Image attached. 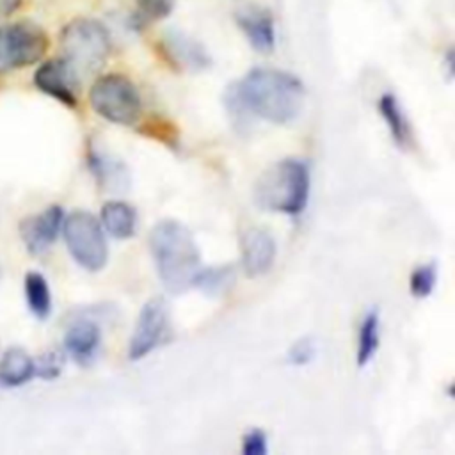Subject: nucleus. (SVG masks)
<instances>
[{"label":"nucleus","mask_w":455,"mask_h":455,"mask_svg":"<svg viewBox=\"0 0 455 455\" xmlns=\"http://www.w3.org/2000/svg\"><path fill=\"white\" fill-rule=\"evenodd\" d=\"M304 98V85L295 75L272 68H254L226 91V105L235 117L254 116L274 124L297 119Z\"/></svg>","instance_id":"nucleus-1"},{"label":"nucleus","mask_w":455,"mask_h":455,"mask_svg":"<svg viewBox=\"0 0 455 455\" xmlns=\"http://www.w3.org/2000/svg\"><path fill=\"white\" fill-rule=\"evenodd\" d=\"M148 242L165 290L171 293L188 290L201 268L199 247L188 228L174 219H164L151 228Z\"/></svg>","instance_id":"nucleus-2"},{"label":"nucleus","mask_w":455,"mask_h":455,"mask_svg":"<svg viewBox=\"0 0 455 455\" xmlns=\"http://www.w3.org/2000/svg\"><path fill=\"white\" fill-rule=\"evenodd\" d=\"M311 174L304 160L284 158L261 172L254 183V203L267 212L300 215L307 206Z\"/></svg>","instance_id":"nucleus-3"},{"label":"nucleus","mask_w":455,"mask_h":455,"mask_svg":"<svg viewBox=\"0 0 455 455\" xmlns=\"http://www.w3.org/2000/svg\"><path fill=\"white\" fill-rule=\"evenodd\" d=\"M60 50L62 59H66L78 75L94 73L107 62L112 41L108 30L100 21L76 18L62 28Z\"/></svg>","instance_id":"nucleus-4"},{"label":"nucleus","mask_w":455,"mask_h":455,"mask_svg":"<svg viewBox=\"0 0 455 455\" xmlns=\"http://www.w3.org/2000/svg\"><path fill=\"white\" fill-rule=\"evenodd\" d=\"M89 103L100 117L123 126L135 124L142 114V100L135 84L119 73L100 76L89 91Z\"/></svg>","instance_id":"nucleus-5"},{"label":"nucleus","mask_w":455,"mask_h":455,"mask_svg":"<svg viewBox=\"0 0 455 455\" xmlns=\"http://www.w3.org/2000/svg\"><path fill=\"white\" fill-rule=\"evenodd\" d=\"M62 235L71 258L85 270L98 272L107 265L108 245L101 222L87 210L64 215Z\"/></svg>","instance_id":"nucleus-6"},{"label":"nucleus","mask_w":455,"mask_h":455,"mask_svg":"<svg viewBox=\"0 0 455 455\" xmlns=\"http://www.w3.org/2000/svg\"><path fill=\"white\" fill-rule=\"evenodd\" d=\"M48 50L46 32L30 21L0 27V75L39 62Z\"/></svg>","instance_id":"nucleus-7"},{"label":"nucleus","mask_w":455,"mask_h":455,"mask_svg":"<svg viewBox=\"0 0 455 455\" xmlns=\"http://www.w3.org/2000/svg\"><path fill=\"white\" fill-rule=\"evenodd\" d=\"M169 331V307L162 297L149 299L135 322L133 334L128 345V359L140 361L151 354L167 336Z\"/></svg>","instance_id":"nucleus-8"},{"label":"nucleus","mask_w":455,"mask_h":455,"mask_svg":"<svg viewBox=\"0 0 455 455\" xmlns=\"http://www.w3.org/2000/svg\"><path fill=\"white\" fill-rule=\"evenodd\" d=\"M34 85L62 105L75 107L78 100L80 75L66 59H50L36 69Z\"/></svg>","instance_id":"nucleus-9"},{"label":"nucleus","mask_w":455,"mask_h":455,"mask_svg":"<svg viewBox=\"0 0 455 455\" xmlns=\"http://www.w3.org/2000/svg\"><path fill=\"white\" fill-rule=\"evenodd\" d=\"M64 210L57 204L46 210L28 215L20 222V236L30 254L44 252L59 236L62 229Z\"/></svg>","instance_id":"nucleus-10"},{"label":"nucleus","mask_w":455,"mask_h":455,"mask_svg":"<svg viewBox=\"0 0 455 455\" xmlns=\"http://www.w3.org/2000/svg\"><path fill=\"white\" fill-rule=\"evenodd\" d=\"M242 270L247 277L265 275L275 259V240L263 228H249L240 240Z\"/></svg>","instance_id":"nucleus-11"},{"label":"nucleus","mask_w":455,"mask_h":455,"mask_svg":"<svg viewBox=\"0 0 455 455\" xmlns=\"http://www.w3.org/2000/svg\"><path fill=\"white\" fill-rule=\"evenodd\" d=\"M101 329L100 325L85 316L75 318L64 334V350L80 366H89L100 350Z\"/></svg>","instance_id":"nucleus-12"},{"label":"nucleus","mask_w":455,"mask_h":455,"mask_svg":"<svg viewBox=\"0 0 455 455\" xmlns=\"http://www.w3.org/2000/svg\"><path fill=\"white\" fill-rule=\"evenodd\" d=\"M238 27L258 52H270L275 43L272 14L261 7H245L236 14Z\"/></svg>","instance_id":"nucleus-13"},{"label":"nucleus","mask_w":455,"mask_h":455,"mask_svg":"<svg viewBox=\"0 0 455 455\" xmlns=\"http://www.w3.org/2000/svg\"><path fill=\"white\" fill-rule=\"evenodd\" d=\"M36 375L32 355L20 347L7 348L0 357V387H20Z\"/></svg>","instance_id":"nucleus-14"},{"label":"nucleus","mask_w":455,"mask_h":455,"mask_svg":"<svg viewBox=\"0 0 455 455\" xmlns=\"http://www.w3.org/2000/svg\"><path fill=\"white\" fill-rule=\"evenodd\" d=\"M100 222L110 236L126 240L137 231V212L124 201H108L101 206Z\"/></svg>","instance_id":"nucleus-15"},{"label":"nucleus","mask_w":455,"mask_h":455,"mask_svg":"<svg viewBox=\"0 0 455 455\" xmlns=\"http://www.w3.org/2000/svg\"><path fill=\"white\" fill-rule=\"evenodd\" d=\"M379 112L382 116V119L386 121L389 133L395 140V144L402 149L411 148V140H412V133H411V124L396 100L395 94L386 92L379 98Z\"/></svg>","instance_id":"nucleus-16"},{"label":"nucleus","mask_w":455,"mask_h":455,"mask_svg":"<svg viewBox=\"0 0 455 455\" xmlns=\"http://www.w3.org/2000/svg\"><path fill=\"white\" fill-rule=\"evenodd\" d=\"M89 167L96 176L98 183L107 190L123 192L128 188V169L119 160L103 156L96 151H89Z\"/></svg>","instance_id":"nucleus-17"},{"label":"nucleus","mask_w":455,"mask_h":455,"mask_svg":"<svg viewBox=\"0 0 455 455\" xmlns=\"http://www.w3.org/2000/svg\"><path fill=\"white\" fill-rule=\"evenodd\" d=\"M167 52L174 62L188 69H203L210 64L206 52L201 48L199 43L190 41L187 36L172 32L164 41Z\"/></svg>","instance_id":"nucleus-18"},{"label":"nucleus","mask_w":455,"mask_h":455,"mask_svg":"<svg viewBox=\"0 0 455 455\" xmlns=\"http://www.w3.org/2000/svg\"><path fill=\"white\" fill-rule=\"evenodd\" d=\"M25 299L32 315L39 320H46L52 315V291L43 274L32 270L25 274Z\"/></svg>","instance_id":"nucleus-19"},{"label":"nucleus","mask_w":455,"mask_h":455,"mask_svg":"<svg viewBox=\"0 0 455 455\" xmlns=\"http://www.w3.org/2000/svg\"><path fill=\"white\" fill-rule=\"evenodd\" d=\"M380 345V316L377 309H370L361 325H359V341H357V352L355 361L357 366H366Z\"/></svg>","instance_id":"nucleus-20"},{"label":"nucleus","mask_w":455,"mask_h":455,"mask_svg":"<svg viewBox=\"0 0 455 455\" xmlns=\"http://www.w3.org/2000/svg\"><path fill=\"white\" fill-rule=\"evenodd\" d=\"M233 283H235V270L231 265L229 267L224 265V267H213V268H199L192 286L201 288L206 295L217 297L224 293Z\"/></svg>","instance_id":"nucleus-21"},{"label":"nucleus","mask_w":455,"mask_h":455,"mask_svg":"<svg viewBox=\"0 0 455 455\" xmlns=\"http://www.w3.org/2000/svg\"><path fill=\"white\" fill-rule=\"evenodd\" d=\"M437 283V265L435 261H428L418 265L409 277V290L416 299H427Z\"/></svg>","instance_id":"nucleus-22"},{"label":"nucleus","mask_w":455,"mask_h":455,"mask_svg":"<svg viewBox=\"0 0 455 455\" xmlns=\"http://www.w3.org/2000/svg\"><path fill=\"white\" fill-rule=\"evenodd\" d=\"M36 375L41 377V379H55L60 371H62V366H64V354L59 352V350H50L43 355H39L36 361Z\"/></svg>","instance_id":"nucleus-23"},{"label":"nucleus","mask_w":455,"mask_h":455,"mask_svg":"<svg viewBox=\"0 0 455 455\" xmlns=\"http://www.w3.org/2000/svg\"><path fill=\"white\" fill-rule=\"evenodd\" d=\"M315 357V343L311 338H300L297 339L290 350H288V363L291 366H304L307 363H311Z\"/></svg>","instance_id":"nucleus-24"},{"label":"nucleus","mask_w":455,"mask_h":455,"mask_svg":"<svg viewBox=\"0 0 455 455\" xmlns=\"http://www.w3.org/2000/svg\"><path fill=\"white\" fill-rule=\"evenodd\" d=\"M243 455H265L267 453V435L261 428H251L242 439Z\"/></svg>","instance_id":"nucleus-25"},{"label":"nucleus","mask_w":455,"mask_h":455,"mask_svg":"<svg viewBox=\"0 0 455 455\" xmlns=\"http://www.w3.org/2000/svg\"><path fill=\"white\" fill-rule=\"evenodd\" d=\"M137 2H139V11L144 18L162 20L172 11L176 0H137Z\"/></svg>","instance_id":"nucleus-26"},{"label":"nucleus","mask_w":455,"mask_h":455,"mask_svg":"<svg viewBox=\"0 0 455 455\" xmlns=\"http://www.w3.org/2000/svg\"><path fill=\"white\" fill-rule=\"evenodd\" d=\"M0 277H2V267H0Z\"/></svg>","instance_id":"nucleus-27"}]
</instances>
